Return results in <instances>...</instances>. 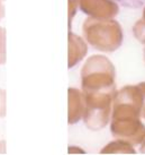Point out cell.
I'll use <instances>...</instances> for the list:
<instances>
[{
  "label": "cell",
  "instance_id": "obj_1",
  "mask_svg": "<svg viewBox=\"0 0 145 155\" xmlns=\"http://www.w3.org/2000/svg\"><path fill=\"white\" fill-rule=\"evenodd\" d=\"M144 96L138 85H128L116 92L113 101L110 131L117 139L133 145L145 139V126L141 121Z\"/></svg>",
  "mask_w": 145,
  "mask_h": 155
},
{
  "label": "cell",
  "instance_id": "obj_2",
  "mask_svg": "<svg viewBox=\"0 0 145 155\" xmlns=\"http://www.w3.org/2000/svg\"><path fill=\"white\" fill-rule=\"evenodd\" d=\"M85 41L101 52H114L123 43V30L113 18H87L82 25Z\"/></svg>",
  "mask_w": 145,
  "mask_h": 155
},
{
  "label": "cell",
  "instance_id": "obj_3",
  "mask_svg": "<svg viewBox=\"0 0 145 155\" xmlns=\"http://www.w3.org/2000/svg\"><path fill=\"white\" fill-rule=\"evenodd\" d=\"M115 67L107 57L94 54L81 69L82 92H116Z\"/></svg>",
  "mask_w": 145,
  "mask_h": 155
},
{
  "label": "cell",
  "instance_id": "obj_4",
  "mask_svg": "<svg viewBox=\"0 0 145 155\" xmlns=\"http://www.w3.org/2000/svg\"><path fill=\"white\" fill-rule=\"evenodd\" d=\"M116 92H82L85 100L83 120L90 130L105 128L110 120Z\"/></svg>",
  "mask_w": 145,
  "mask_h": 155
},
{
  "label": "cell",
  "instance_id": "obj_5",
  "mask_svg": "<svg viewBox=\"0 0 145 155\" xmlns=\"http://www.w3.org/2000/svg\"><path fill=\"white\" fill-rule=\"evenodd\" d=\"M82 13L92 18H113L119 13L114 0H78Z\"/></svg>",
  "mask_w": 145,
  "mask_h": 155
},
{
  "label": "cell",
  "instance_id": "obj_6",
  "mask_svg": "<svg viewBox=\"0 0 145 155\" xmlns=\"http://www.w3.org/2000/svg\"><path fill=\"white\" fill-rule=\"evenodd\" d=\"M85 100L81 91L78 88H69V124L74 125L83 118Z\"/></svg>",
  "mask_w": 145,
  "mask_h": 155
},
{
  "label": "cell",
  "instance_id": "obj_7",
  "mask_svg": "<svg viewBox=\"0 0 145 155\" xmlns=\"http://www.w3.org/2000/svg\"><path fill=\"white\" fill-rule=\"evenodd\" d=\"M88 52V47L83 40L73 33H69V68L78 65Z\"/></svg>",
  "mask_w": 145,
  "mask_h": 155
},
{
  "label": "cell",
  "instance_id": "obj_8",
  "mask_svg": "<svg viewBox=\"0 0 145 155\" xmlns=\"http://www.w3.org/2000/svg\"><path fill=\"white\" fill-rule=\"evenodd\" d=\"M101 154H134L133 144L126 142L124 139H117L109 143L100 151Z\"/></svg>",
  "mask_w": 145,
  "mask_h": 155
},
{
  "label": "cell",
  "instance_id": "obj_9",
  "mask_svg": "<svg viewBox=\"0 0 145 155\" xmlns=\"http://www.w3.org/2000/svg\"><path fill=\"white\" fill-rule=\"evenodd\" d=\"M133 33H134V36L136 38L137 41L145 44V8L143 10L142 18L140 21H137L133 27Z\"/></svg>",
  "mask_w": 145,
  "mask_h": 155
},
{
  "label": "cell",
  "instance_id": "obj_10",
  "mask_svg": "<svg viewBox=\"0 0 145 155\" xmlns=\"http://www.w3.org/2000/svg\"><path fill=\"white\" fill-rule=\"evenodd\" d=\"M6 62V31L0 26V65Z\"/></svg>",
  "mask_w": 145,
  "mask_h": 155
},
{
  "label": "cell",
  "instance_id": "obj_11",
  "mask_svg": "<svg viewBox=\"0 0 145 155\" xmlns=\"http://www.w3.org/2000/svg\"><path fill=\"white\" fill-rule=\"evenodd\" d=\"M118 5H122L126 8H141L145 5V0H114Z\"/></svg>",
  "mask_w": 145,
  "mask_h": 155
},
{
  "label": "cell",
  "instance_id": "obj_12",
  "mask_svg": "<svg viewBox=\"0 0 145 155\" xmlns=\"http://www.w3.org/2000/svg\"><path fill=\"white\" fill-rule=\"evenodd\" d=\"M77 6H79L78 0H69V25L71 26L72 18L76 16L77 13Z\"/></svg>",
  "mask_w": 145,
  "mask_h": 155
},
{
  "label": "cell",
  "instance_id": "obj_13",
  "mask_svg": "<svg viewBox=\"0 0 145 155\" xmlns=\"http://www.w3.org/2000/svg\"><path fill=\"white\" fill-rule=\"evenodd\" d=\"M6 116V92L0 88V118Z\"/></svg>",
  "mask_w": 145,
  "mask_h": 155
},
{
  "label": "cell",
  "instance_id": "obj_14",
  "mask_svg": "<svg viewBox=\"0 0 145 155\" xmlns=\"http://www.w3.org/2000/svg\"><path fill=\"white\" fill-rule=\"evenodd\" d=\"M140 86L142 88V92H143V96H144V102H143V109H142V117L145 119V82L141 83Z\"/></svg>",
  "mask_w": 145,
  "mask_h": 155
},
{
  "label": "cell",
  "instance_id": "obj_15",
  "mask_svg": "<svg viewBox=\"0 0 145 155\" xmlns=\"http://www.w3.org/2000/svg\"><path fill=\"white\" fill-rule=\"evenodd\" d=\"M5 16V7L2 5V0H0V19Z\"/></svg>",
  "mask_w": 145,
  "mask_h": 155
},
{
  "label": "cell",
  "instance_id": "obj_16",
  "mask_svg": "<svg viewBox=\"0 0 145 155\" xmlns=\"http://www.w3.org/2000/svg\"><path fill=\"white\" fill-rule=\"evenodd\" d=\"M141 153H143V154H145V139H144V142L142 143V146H141Z\"/></svg>",
  "mask_w": 145,
  "mask_h": 155
},
{
  "label": "cell",
  "instance_id": "obj_17",
  "mask_svg": "<svg viewBox=\"0 0 145 155\" xmlns=\"http://www.w3.org/2000/svg\"><path fill=\"white\" fill-rule=\"evenodd\" d=\"M144 61H145V49H144Z\"/></svg>",
  "mask_w": 145,
  "mask_h": 155
}]
</instances>
